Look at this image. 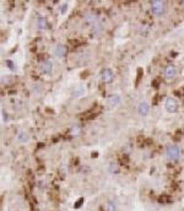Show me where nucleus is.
Masks as SVG:
<instances>
[{"mask_svg": "<svg viewBox=\"0 0 184 211\" xmlns=\"http://www.w3.org/2000/svg\"><path fill=\"white\" fill-rule=\"evenodd\" d=\"M166 155H167V157L169 160H172V161H176V160H178L179 155H181V150H179V147L177 145H169L167 149H166Z\"/></svg>", "mask_w": 184, "mask_h": 211, "instance_id": "1", "label": "nucleus"}, {"mask_svg": "<svg viewBox=\"0 0 184 211\" xmlns=\"http://www.w3.org/2000/svg\"><path fill=\"white\" fill-rule=\"evenodd\" d=\"M65 9H66V4H65V5H63V6H62V12H65Z\"/></svg>", "mask_w": 184, "mask_h": 211, "instance_id": "20", "label": "nucleus"}, {"mask_svg": "<svg viewBox=\"0 0 184 211\" xmlns=\"http://www.w3.org/2000/svg\"><path fill=\"white\" fill-rule=\"evenodd\" d=\"M53 69V64L50 60H43L39 64V70L42 74H50Z\"/></svg>", "mask_w": 184, "mask_h": 211, "instance_id": "4", "label": "nucleus"}, {"mask_svg": "<svg viewBox=\"0 0 184 211\" xmlns=\"http://www.w3.org/2000/svg\"><path fill=\"white\" fill-rule=\"evenodd\" d=\"M113 71L110 70L109 68H107V69H104V70L102 71V74H101V77H102V81L103 82H110L113 80Z\"/></svg>", "mask_w": 184, "mask_h": 211, "instance_id": "7", "label": "nucleus"}, {"mask_svg": "<svg viewBox=\"0 0 184 211\" xmlns=\"http://www.w3.org/2000/svg\"><path fill=\"white\" fill-rule=\"evenodd\" d=\"M177 75V68L174 65H168L164 69V76L167 79H173L174 76Z\"/></svg>", "mask_w": 184, "mask_h": 211, "instance_id": "8", "label": "nucleus"}, {"mask_svg": "<svg viewBox=\"0 0 184 211\" xmlns=\"http://www.w3.org/2000/svg\"><path fill=\"white\" fill-rule=\"evenodd\" d=\"M102 30H103V27L99 21H97L95 25H92V32H93V34H98L99 32H102Z\"/></svg>", "mask_w": 184, "mask_h": 211, "instance_id": "14", "label": "nucleus"}, {"mask_svg": "<svg viewBox=\"0 0 184 211\" xmlns=\"http://www.w3.org/2000/svg\"><path fill=\"white\" fill-rule=\"evenodd\" d=\"M107 102H108L109 107H116V106L119 104V102H120V97H119L118 95H112V96H109L108 97Z\"/></svg>", "mask_w": 184, "mask_h": 211, "instance_id": "10", "label": "nucleus"}, {"mask_svg": "<svg viewBox=\"0 0 184 211\" xmlns=\"http://www.w3.org/2000/svg\"><path fill=\"white\" fill-rule=\"evenodd\" d=\"M107 211H116V203L114 201H108L107 203Z\"/></svg>", "mask_w": 184, "mask_h": 211, "instance_id": "17", "label": "nucleus"}, {"mask_svg": "<svg viewBox=\"0 0 184 211\" xmlns=\"http://www.w3.org/2000/svg\"><path fill=\"white\" fill-rule=\"evenodd\" d=\"M164 10H166V4L162 0H156V1H152V4H151V11L156 14V15L163 14Z\"/></svg>", "mask_w": 184, "mask_h": 211, "instance_id": "2", "label": "nucleus"}, {"mask_svg": "<svg viewBox=\"0 0 184 211\" xmlns=\"http://www.w3.org/2000/svg\"><path fill=\"white\" fill-rule=\"evenodd\" d=\"M164 107H166V109H167V112H169V113L177 112V109H178V102H177V99L173 98V97H167V98H166Z\"/></svg>", "mask_w": 184, "mask_h": 211, "instance_id": "3", "label": "nucleus"}, {"mask_svg": "<svg viewBox=\"0 0 184 211\" xmlns=\"http://www.w3.org/2000/svg\"><path fill=\"white\" fill-rule=\"evenodd\" d=\"M1 113H3V117H4V118H3V120H4V122H7V114H6L5 112H4V111H3Z\"/></svg>", "mask_w": 184, "mask_h": 211, "instance_id": "18", "label": "nucleus"}, {"mask_svg": "<svg viewBox=\"0 0 184 211\" xmlns=\"http://www.w3.org/2000/svg\"><path fill=\"white\" fill-rule=\"evenodd\" d=\"M84 19H85V21L87 22V24H90V25H95L96 22L98 21L97 15H96L95 12H86L85 16H84Z\"/></svg>", "mask_w": 184, "mask_h": 211, "instance_id": "9", "label": "nucleus"}, {"mask_svg": "<svg viewBox=\"0 0 184 211\" xmlns=\"http://www.w3.org/2000/svg\"><path fill=\"white\" fill-rule=\"evenodd\" d=\"M66 54V47L64 44H57V47L54 48V55L57 58H63Z\"/></svg>", "mask_w": 184, "mask_h": 211, "instance_id": "6", "label": "nucleus"}, {"mask_svg": "<svg viewBox=\"0 0 184 211\" xmlns=\"http://www.w3.org/2000/svg\"><path fill=\"white\" fill-rule=\"evenodd\" d=\"M84 93H85V86L84 85H79V86H76L75 89H74V91H72V97L79 98Z\"/></svg>", "mask_w": 184, "mask_h": 211, "instance_id": "11", "label": "nucleus"}, {"mask_svg": "<svg viewBox=\"0 0 184 211\" xmlns=\"http://www.w3.org/2000/svg\"><path fill=\"white\" fill-rule=\"evenodd\" d=\"M182 6H183V7H184V1H182Z\"/></svg>", "mask_w": 184, "mask_h": 211, "instance_id": "21", "label": "nucleus"}, {"mask_svg": "<svg viewBox=\"0 0 184 211\" xmlns=\"http://www.w3.org/2000/svg\"><path fill=\"white\" fill-rule=\"evenodd\" d=\"M109 171H110V173H118V172H119L118 164H117L116 162H112V163L109 164Z\"/></svg>", "mask_w": 184, "mask_h": 211, "instance_id": "16", "label": "nucleus"}, {"mask_svg": "<svg viewBox=\"0 0 184 211\" xmlns=\"http://www.w3.org/2000/svg\"><path fill=\"white\" fill-rule=\"evenodd\" d=\"M80 131H81V129H80L79 125H72V126L70 128V133H71V135H74V136L79 135Z\"/></svg>", "mask_w": 184, "mask_h": 211, "instance_id": "15", "label": "nucleus"}, {"mask_svg": "<svg viewBox=\"0 0 184 211\" xmlns=\"http://www.w3.org/2000/svg\"><path fill=\"white\" fill-rule=\"evenodd\" d=\"M137 112H139L140 116L146 117L150 112V104L147 103L146 101H142V102H140L139 106H137Z\"/></svg>", "mask_w": 184, "mask_h": 211, "instance_id": "5", "label": "nucleus"}, {"mask_svg": "<svg viewBox=\"0 0 184 211\" xmlns=\"http://www.w3.org/2000/svg\"><path fill=\"white\" fill-rule=\"evenodd\" d=\"M17 140L21 141V143H27V141H28V134L24 130L18 131L17 133Z\"/></svg>", "mask_w": 184, "mask_h": 211, "instance_id": "12", "label": "nucleus"}, {"mask_svg": "<svg viewBox=\"0 0 184 211\" xmlns=\"http://www.w3.org/2000/svg\"><path fill=\"white\" fill-rule=\"evenodd\" d=\"M82 201H84V199H80L79 201H77V203H76V205H75V208H76V209H77V208H80V205L82 204Z\"/></svg>", "mask_w": 184, "mask_h": 211, "instance_id": "19", "label": "nucleus"}, {"mask_svg": "<svg viewBox=\"0 0 184 211\" xmlns=\"http://www.w3.org/2000/svg\"><path fill=\"white\" fill-rule=\"evenodd\" d=\"M37 26H38L39 30H45L47 28V20L44 19V17H38V20H37Z\"/></svg>", "mask_w": 184, "mask_h": 211, "instance_id": "13", "label": "nucleus"}]
</instances>
